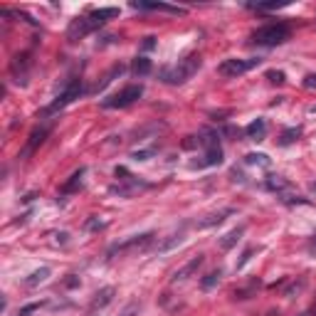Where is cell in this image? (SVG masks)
<instances>
[{"label":"cell","mask_w":316,"mask_h":316,"mask_svg":"<svg viewBox=\"0 0 316 316\" xmlns=\"http://www.w3.org/2000/svg\"><path fill=\"white\" fill-rule=\"evenodd\" d=\"M262 59L260 57H250V59H240V57H230V59H223L218 72L223 77H240L244 72H250L252 67H257Z\"/></svg>","instance_id":"5b68a950"},{"label":"cell","mask_w":316,"mask_h":316,"mask_svg":"<svg viewBox=\"0 0 316 316\" xmlns=\"http://www.w3.org/2000/svg\"><path fill=\"white\" fill-rule=\"evenodd\" d=\"M119 18V8H99V10H92L89 15H87V20L92 22V27L96 30V27H101L104 22H109V20Z\"/></svg>","instance_id":"7c38bea8"},{"label":"cell","mask_w":316,"mask_h":316,"mask_svg":"<svg viewBox=\"0 0 316 316\" xmlns=\"http://www.w3.org/2000/svg\"><path fill=\"white\" fill-rule=\"evenodd\" d=\"M131 72L136 77H149L153 72V62H151L149 57H136L133 64H131Z\"/></svg>","instance_id":"ffe728a7"},{"label":"cell","mask_w":316,"mask_h":316,"mask_svg":"<svg viewBox=\"0 0 316 316\" xmlns=\"http://www.w3.org/2000/svg\"><path fill=\"white\" fill-rule=\"evenodd\" d=\"M84 227H87V230H104L107 223H104V220H99V218H92V220H87Z\"/></svg>","instance_id":"e575fe53"},{"label":"cell","mask_w":316,"mask_h":316,"mask_svg":"<svg viewBox=\"0 0 316 316\" xmlns=\"http://www.w3.org/2000/svg\"><path fill=\"white\" fill-rule=\"evenodd\" d=\"M79 94H82V79L79 77H75V79H69V84L64 87V92L57 96L55 101L45 109L42 114H55V112H59V109H64L67 104H72L75 99H79Z\"/></svg>","instance_id":"8992f818"},{"label":"cell","mask_w":316,"mask_h":316,"mask_svg":"<svg viewBox=\"0 0 316 316\" xmlns=\"http://www.w3.org/2000/svg\"><path fill=\"white\" fill-rule=\"evenodd\" d=\"M114 294H116V289L114 287H101L96 294L92 297V304H89V311H99V309H104V306H109L114 301Z\"/></svg>","instance_id":"4fadbf2b"},{"label":"cell","mask_w":316,"mask_h":316,"mask_svg":"<svg viewBox=\"0 0 316 316\" xmlns=\"http://www.w3.org/2000/svg\"><path fill=\"white\" fill-rule=\"evenodd\" d=\"M156 47V38H146L144 40V50H153Z\"/></svg>","instance_id":"ab89813d"},{"label":"cell","mask_w":316,"mask_h":316,"mask_svg":"<svg viewBox=\"0 0 316 316\" xmlns=\"http://www.w3.org/2000/svg\"><path fill=\"white\" fill-rule=\"evenodd\" d=\"M287 3H257V5H250L252 10H277V8H284Z\"/></svg>","instance_id":"d6a6232c"},{"label":"cell","mask_w":316,"mask_h":316,"mask_svg":"<svg viewBox=\"0 0 316 316\" xmlns=\"http://www.w3.org/2000/svg\"><path fill=\"white\" fill-rule=\"evenodd\" d=\"M30 67H32V55L30 52H18L10 59V77L25 87L27 79H30Z\"/></svg>","instance_id":"52a82bcc"},{"label":"cell","mask_w":316,"mask_h":316,"mask_svg":"<svg viewBox=\"0 0 316 316\" xmlns=\"http://www.w3.org/2000/svg\"><path fill=\"white\" fill-rule=\"evenodd\" d=\"M279 200H282V203H287V205H309L306 198H299V195H282Z\"/></svg>","instance_id":"4dcf8cb0"},{"label":"cell","mask_w":316,"mask_h":316,"mask_svg":"<svg viewBox=\"0 0 316 316\" xmlns=\"http://www.w3.org/2000/svg\"><path fill=\"white\" fill-rule=\"evenodd\" d=\"M306 316H316V304H314V306H311V311H309V314H306Z\"/></svg>","instance_id":"60d3db41"},{"label":"cell","mask_w":316,"mask_h":316,"mask_svg":"<svg viewBox=\"0 0 316 316\" xmlns=\"http://www.w3.org/2000/svg\"><path fill=\"white\" fill-rule=\"evenodd\" d=\"M94 27L92 22L87 20V15H82V18H75L72 22H69V27H67V40L69 42H77V40H82L84 35H89Z\"/></svg>","instance_id":"9c48e42d"},{"label":"cell","mask_w":316,"mask_h":316,"mask_svg":"<svg viewBox=\"0 0 316 316\" xmlns=\"http://www.w3.org/2000/svg\"><path fill=\"white\" fill-rule=\"evenodd\" d=\"M230 215H235V207H223V210H218V213H210V215H205L203 220H198V223H195V227H198V230L215 227V225H220L225 218H230Z\"/></svg>","instance_id":"8fae6325"},{"label":"cell","mask_w":316,"mask_h":316,"mask_svg":"<svg viewBox=\"0 0 316 316\" xmlns=\"http://www.w3.org/2000/svg\"><path fill=\"white\" fill-rule=\"evenodd\" d=\"M200 144V138H195V136H188L186 141H183V149H195Z\"/></svg>","instance_id":"d590c367"},{"label":"cell","mask_w":316,"mask_h":316,"mask_svg":"<svg viewBox=\"0 0 316 316\" xmlns=\"http://www.w3.org/2000/svg\"><path fill=\"white\" fill-rule=\"evenodd\" d=\"M242 235H244V227H242V225H240V227H235V230H230L227 235L220 237V250H225V252H227V250H232Z\"/></svg>","instance_id":"44dd1931"},{"label":"cell","mask_w":316,"mask_h":316,"mask_svg":"<svg viewBox=\"0 0 316 316\" xmlns=\"http://www.w3.org/2000/svg\"><path fill=\"white\" fill-rule=\"evenodd\" d=\"M257 289H260V279H252L250 284L237 287V289L232 292V299H235V301H247V299H252L257 294Z\"/></svg>","instance_id":"d6986e66"},{"label":"cell","mask_w":316,"mask_h":316,"mask_svg":"<svg viewBox=\"0 0 316 316\" xmlns=\"http://www.w3.org/2000/svg\"><path fill=\"white\" fill-rule=\"evenodd\" d=\"M220 277H223V269H213V272H207V274L200 279V289L207 292V289L218 287V284H220Z\"/></svg>","instance_id":"7402d4cb"},{"label":"cell","mask_w":316,"mask_h":316,"mask_svg":"<svg viewBox=\"0 0 316 316\" xmlns=\"http://www.w3.org/2000/svg\"><path fill=\"white\" fill-rule=\"evenodd\" d=\"M186 240V230L181 227L178 232H173V235H168L166 240H161L158 244H156V252H170L173 247H178L181 242Z\"/></svg>","instance_id":"e0dca14e"},{"label":"cell","mask_w":316,"mask_h":316,"mask_svg":"<svg viewBox=\"0 0 316 316\" xmlns=\"http://www.w3.org/2000/svg\"><path fill=\"white\" fill-rule=\"evenodd\" d=\"M264 186L269 188V190H274V193H282V190H287V188H289V181H287V178H282V175H274V173H272V175H267V183H264Z\"/></svg>","instance_id":"cb8c5ba5"},{"label":"cell","mask_w":316,"mask_h":316,"mask_svg":"<svg viewBox=\"0 0 316 316\" xmlns=\"http://www.w3.org/2000/svg\"><path fill=\"white\" fill-rule=\"evenodd\" d=\"M121 72H124V64H116V67H112V72H109V75L104 77L101 82H96V84H94V87H92V89H89V92H92V94H96V92H99V89H104V87H107V84L112 82L114 77H116V75H121Z\"/></svg>","instance_id":"d4e9b609"},{"label":"cell","mask_w":316,"mask_h":316,"mask_svg":"<svg viewBox=\"0 0 316 316\" xmlns=\"http://www.w3.org/2000/svg\"><path fill=\"white\" fill-rule=\"evenodd\" d=\"M77 284H79V277H75V274H69V279H64V287H69V289L77 287Z\"/></svg>","instance_id":"f35d334b"},{"label":"cell","mask_w":316,"mask_h":316,"mask_svg":"<svg viewBox=\"0 0 316 316\" xmlns=\"http://www.w3.org/2000/svg\"><path fill=\"white\" fill-rule=\"evenodd\" d=\"M84 173H87V168H79V170H75V173L69 175V181H67V183L62 186V198H64V195H72V193H77V190L82 188Z\"/></svg>","instance_id":"ac0fdd59"},{"label":"cell","mask_w":316,"mask_h":316,"mask_svg":"<svg viewBox=\"0 0 316 316\" xmlns=\"http://www.w3.org/2000/svg\"><path fill=\"white\" fill-rule=\"evenodd\" d=\"M299 136H301V129H299V126L297 129H287L282 136H279V146H292Z\"/></svg>","instance_id":"484cf974"},{"label":"cell","mask_w":316,"mask_h":316,"mask_svg":"<svg viewBox=\"0 0 316 316\" xmlns=\"http://www.w3.org/2000/svg\"><path fill=\"white\" fill-rule=\"evenodd\" d=\"M252 255H255V247H247V250L242 252V257L237 260V264H235V269H242V267H244L247 262L252 260Z\"/></svg>","instance_id":"1f68e13d"},{"label":"cell","mask_w":316,"mask_h":316,"mask_svg":"<svg viewBox=\"0 0 316 316\" xmlns=\"http://www.w3.org/2000/svg\"><path fill=\"white\" fill-rule=\"evenodd\" d=\"M267 316H279V311H269V314H267Z\"/></svg>","instance_id":"b9f144b4"},{"label":"cell","mask_w":316,"mask_h":316,"mask_svg":"<svg viewBox=\"0 0 316 316\" xmlns=\"http://www.w3.org/2000/svg\"><path fill=\"white\" fill-rule=\"evenodd\" d=\"M50 131H52V126H50V124H45V126H38V129L32 131V133L27 136V144H25V149L20 151V156H18L20 161L30 158V156H32V153H35V151H38L40 146L45 144V138L50 136Z\"/></svg>","instance_id":"ba28073f"},{"label":"cell","mask_w":316,"mask_h":316,"mask_svg":"<svg viewBox=\"0 0 316 316\" xmlns=\"http://www.w3.org/2000/svg\"><path fill=\"white\" fill-rule=\"evenodd\" d=\"M304 87H306V89H316V75L304 77Z\"/></svg>","instance_id":"8d00e7d4"},{"label":"cell","mask_w":316,"mask_h":316,"mask_svg":"<svg viewBox=\"0 0 316 316\" xmlns=\"http://www.w3.org/2000/svg\"><path fill=\"white\" fill-rule=\"evenodd\" d=\"M244 163L247 166H269V156H264V153H247Z\"/></svg>","instance_id":"4316f807"},{"label":"cell","mask_w":316,"mask_h":316,"mask_svg":"<svg viewBox=\"0 0 316 316\" xmlns=\"http://www.w3.org/2000/svg\"><path fill=\"white\" fill-rule=\"evenodd\" d=\"M141 94H144V87H141V84H129V87H124L121 92L107 96V99L101 101V107H104V109H124V107H131L133 101H138Z\"/></svg>","instance_id":"277c9868"},{"label":"cell","mask_w":316,"mask_h":316,"mask_svg":"<svg viewBox=\"0 0 316 316\" xmlns=\"http://www.w3.org/2000/svg\"><path fill=\"white\" fill-rule=\"evenodd\" d=\"M153 153H156V149H141V151H133L131 158H133V161H149Z\"/></svg>","instance_id":"f546056e"},{"label":"cell","mask_w":316,"mask_h":316,"mask_svg":"<svg viewBox=\"0 0 316 316\" xmlns=\"http://www.w3.org/2000/svg\"><path fill=\"white\" fill-rule=\"evenodd\" d=\"M131 8H136V10H163V13H173V15H186L183 8H175V5H168V3H144V0H136V3H131Z\"/></svg>","instance_id":"5bb4252c"},{"label":"cell","mask_w":316,"mask_h":316,"mask_svg":"<svg viewBox=\"0 0 316 316\" xmlns=\"http://www.w3.org/2000/svg\"><path fill=\"white\" fill-rule=\"evenodd\" d=\"M153 232H144V235H133L129 240L124 242H116L109 247V252H107V257H116V255H129V252H144V250H149L151 242H153Z\"/></svg>","instance_id":"3957f363"},{"label":"cell","mask_w":316,"mask_h":316,"mask_svg":"<svg viewBox=\"0 0 316 316\" xmlns=\"http://www.w3.org/2000/svg\"><path fill=\"white\" fill-rule=\"evenodd\" d=\"M244 136L252 138V141H264V136H267V121L264 119H255L252 124L244 126Z\"/></svg>","instance_id":"2e32d148"},{"label":"cell","mask_w":316,"mask_h":316,"mask_svg":"<svg viewBox=\"0 0 316 316\" xmlns=\"http://www.w3.org/2000/svg\"><path fill=\"white\" fill-rule=\"evenodd\" d=\"M203 262H205V255H195L190 262H186L181 269H175L173 272V277H170V282H186V279H190L200 267H203Z\"/></svg>","instance_id":"30bf717a"},{"label":"cell","mask_w":316,"mask_h":316,"mask_svg":"<svg viewBox=\"0 0 316 316\" xmlns=\"http://www.w3.org/2000/svg\"><path fill=\"white\" fill-rule=\"evenodd\" d=\"M306 250H309V255H314V257H316V235H314V237H309V242H306Z\"/></svg>","instance_id":"74e56055"},{"label":"cell","mask_w":316,"mask_h":316,"mask_svg":"<svg viewBox=\"0 0 316 316\" xmlns=\"http://www.w3.org/2000/svg\"><path fill=\"white\" fill-rule=\"evenodd\" d=\"M200 64H203L200 55H188L183 59H178V64L163 67L158 72V79L166 82V84H186L188 79H193V75L200 69Z\"/></svg>","instance_id":"6da1fadb"},{"label":"cell","mask_w":316,"mask_h":316,"mask_svg":"<svg viewBox=\"0 0 316 316\" xmlns=\"http://www.w3.org/2000/svg\"><path fill=\"white\" fill-rule=\"evenodd\" d=\"M223 163V149H207L203 156V161H193L190 168H207V166H220Z\"/></svg>","instance_id":"9a60e30c"},{"label":"cell","mask_w":316,"mask_h":316,"mask_svg":"<svg viewBox=\"0 0 316 316\" xmlns=\"http://www.w3.org/2000/svg\"><path fill=\"white\" fill-rule=\"evenodd\" d=\"M314 190H316V183H314Z\"/></svg>","instance_id":"7bdbcfd3"},{"label":"cell","mask_w":316,"mask_h":316,"mask_svg":"<svg viewBox=\"0 0 316 316\" xmlns=\"http://www.w3.org/2000/svg\"><path fill=\"white\" fill-rule=\"evenodd\" d=\"M292 38V27L287 22H269V25H262L252 32L250 42L252 45H260V47H277L282 42Z\"/></svg>","instance_id":"7a4b0ae2"},{"label":"cell","mask_w":316,"mask_h":316,"mask_svg":"<svg viewBox=\"0 0 316 316\" xmlns=\"http://www.w3.org/2000/svg\"><path fill=\"white\" fill-rule=\"evenodd\" d=\"M267 79H269L272 84H284V72H282V69H269V72H267Z\"/></svg>","instance_id":"836d02e7"},{"label":"cell","mask_w":316,"mask_h":316,"mask_svg":"<svg viewBox=\"0 0 316 316\" xmlns=\"http://www.w3.org/2000/svg\"><path fill=\"white\" fill-rule=\"evenodd\" d=\"M47 277H50V267H40V269H35L22 284H25V287H38V284H42Z\"/></svg>","instance_id":"603a6c76"},{"label":"cell","mask_w":316,"mask_h":316,"mask_svg":"<svg viewBox=\"0 0 316 316\" xmlns=\"http://www.w3.org/2000/svg\"><path fill=\"white\" fill-rule=\"evenodd\" d=\"M304 287H306V277H299V282H294V284H289V287H287V292H284V297H297L299 292H301V289H304Z\"/></svg>","instance_id":"83f0119b"},{"label":"cell","mask_w":316,"mask_h":316,"mask_svg":"<svg viewBox=\"0 0 316 316\" xmlns=\"http://www.w3.org/2000/svg\"><path fill=\"white\" fill-rule=\"evenodd\" d=\"M45 306V301H32V304H27V306H22L18 311V316H30V314H35V311H40Z\"/></svg>","instance_id":"f1b7e54d"}]
</instances>
